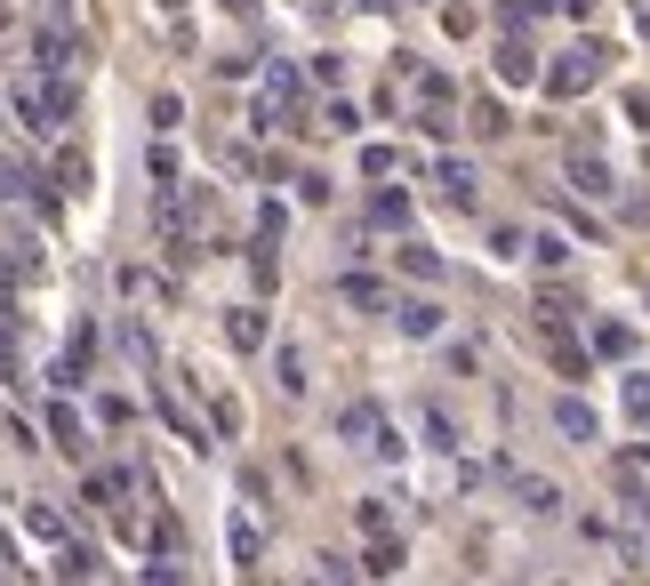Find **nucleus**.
I'll use <instances>...</instances> for the list:
<instances>
[{"mask_svg": "<svg viewBox=\"0 0 650 586\" xmlns=\"http://www.w3.org/2000/svg\"><path fill=\"white\" fill-rule=\"evenodd\" d=\"M257 547H266V538H257V522H250V514H233V555H241V562H257Z\"/></svg>", "mask_w": 650, "mask_h": 586, "instance_id": "obj_9", "label": "nucleus"}, {"mask_svg": "<svg viewBox=\"0 0 650 586\" xmlns=\"http://www.w3.org/2000/svg\"><path fill=\"white\" fill-rule=\"evenodd\" d=\"M370 217H378L385 233H402V226H410V193H394V186H385V193L370 201Z\"/></svg>", "mask_w": 650, "mask_h": 586, "instance_id": "obj_4", "label": "nucleus"}, {"mask_svg": "<svg viewBox=\"0 0 650 586\" xmlns=\"http://www.w3.org/2000/svg\"><path fill=\"white\" fill-rule=\"evenodd\" d=\"M555 418H562V434H578V442H586V434H595V410H586V402H562V410H555Z\"/></svg>", "mask_w": 650, "mask_h": 586, "instance_id": "obj_8", "label": "nucleus"}, {"mask_svg": "<svg viewBox=\"0 0 650 586\" xmlns=\"http://www.w3.org/2000/svg\"><path fill=\"white\" fill-rule=\"evenodd\" d=\"M40 16H65V25H73V0H40Z\"/></svg>", "mask_w": 650, "mask_h": 586, "instance_id": "obj_12", "label": "nucleus"}, {"mask_svg": "<svg viewBox=\"0 0 650 586\" xmlns=\"http://www.w3.org/2000/svg\"><path fill=\"white\" fill-rule=\"evenodd\" d=\"M555 97H578V89H595V49H571V56H555V80H546Z\"/></svg>", "mask_w": 650, "mask_h": 586, "instance_id": "obj_2", "label": "nucleus"}, {"mask_svg": "<svg viewBox=\"0 0 650 586\" xmlns=\"http://www.w3.org/2000/svg\"><path fill=\"white\" fill-rule=\"evenodd\" d=\"M0 378H16V346H9V314H0Z\"/></svg>", "mask_w": 650, "mask_h": 586, "instance_id": "obj_11", "label": "nucleus"}, {"mask_svg": "<svg viewBox=\"0 0 650 586\" xmlns=\"http://www.w3.org/2000/svg\"><path fill=\"white\" fill-rule=\"evenodd\" d=\"M226 330H233V346H257V337H266V321L241 306V314H226Z\"/></svg>", "mask_w": 650, "mask_h": 586, "instance_id": "obj_7", "label": "nucleus"}, {"mask_svg": "<svg viewBox=\"0 0 650 586\" xmlns=\"http://www.w3.org/2000/svg\"><path fill=\"white\" fill-rule=\"evenodd\" d=\"M25 522H33V538H49V547H65V514H56V507H25Z\"/></svg>", "mask_w": 650, "mask_h": 586, "instance_id": "obj_5", "label": "nucleus"}, {"mask_svg": "<svg viewBox=\"0 0 650 586\" xmlns=\"http://www.w3.org/2000/svg\"><path fill=\"white\" fill-rule=\"evenodd\" d=\"M49 434H56V450H65V458H80V450H89V434H80L73 402H49Z\"/></svg>", "mask_w": 650, "mask_h": 586, "instance_id": "obj_3", "label": "nucleus"}, {"mask_svg": "<svg viewBox=\"0 0 650 586\" xmlns=\"http://www.w3.org/2000/svg\"><path fill=\"white\" fill-rule=\"evenodd\" d=\"M442 193H450V201H474V169H466V161H442Z\"/></svg>", "mask_w": 650, "mask_h": 586, "instance_id": "obj_6", "label": "nucleus"}, {"mask_svg": "<svg viewBox=\"0 0 650 586\" xmlns=\"http://www.w3.org/2000/svg\"><path fill=\"white\" fill-rule=\"evenodd\" d=\"M595 354H635V330H626V321H611V330H595Z\"/></svg>", "mask_w": 650, "mask_h": 586, "instance_id": "obj_10", "label": "nucleus"}, {"mask_svg": "<svg viewBox=\"0 0 650 586\" xmlns=\"http://www.w3.org/2000/svg\"><path fill=\"white\" fill-rule=\"evenodd\" d=\"M33 56H40L49 73H73V25H65V16H49V25L33 33Z\"/></svg>", "mask_w": 650, "mask_h": 586, "instance_id": "obj_1", "label": "nucleus"}]
</instances>
